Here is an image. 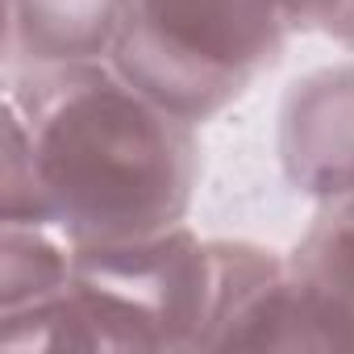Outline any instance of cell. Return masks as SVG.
<instances>
[{
	"label": "cell",
	"mask_w": 354,
	"mask_h": 354,
	"mask_svg": "<svg viewBox=\"0 0 354 354\" xmlns=\"http://www.w3.org/2000/svg\"><path fill=\"white\" fill-rule=\"evenodd\" d=\"M201 180L196 125L113 63L5 71L0 221L55 225L71 246L184 225Z\"/></svg>",
	"instance_id": "6da1fadb"
},
{
	"label": "cell",
	"mask_w": 354,
	"mask_h": 354,
	"mask_svg": "<svg viewBox=\"0 0 354 354\" xmlns=\"http://www.w3.org/2000/svg\"><path fill=\"white\" fill-rule=\"evenodd\" d=\"M288 263L304 283L333 350H354V205H321Z\"/></svg>",
	"instance_id": "8992f818"
},
{
	"label": "cell",
	"mask_w": 354,
	"mask_h": 354,
	"mask_svg": "<svg viewBox=\"0 0 354 354\" xmlns=\"http://www.w3.org/2000/svg\"><path fill=\"white\" fill-rule=\"evenodd\" d=\"M71 242L55 225L5 221L0 225V313L26 308L67 288Z\"/></svg>",
	"instance_id": "52a82bcc"
},
{
	"label": "cell",
	"mask_w": 354,
	"mask_h": 354,
	"mask_svg": "<svg viewBox=\"0 0 354 354\" xmlns=\"http://www.w3.org/2000/svg\"><path fill=\"white\" fill-rule=\"evenodd\" d=\"M129 0H5V71L109 63Z\"/></svg>",
	"instance_id": "5b68a950"
},
{
	"label": "cell",
	"mask_w": 354,
	"mask_h": 354,
	"mask_svg": "<svg viewBox=\"0 0 354 354\" xmlns=\"http://www.w3.org/2000/svg\"><path fill=\"white\" fill-rule=\"evenodd\" d=\"M67 288L92 308L109 350H201L213 242L175 225L133 242L75 246Z\"/></svg>",
	"instance_id": "3957f363"
},
{
	"label": "cell",
	"mask_w": 354,
	"mask_h": 354,
	"mask_svg": "<svg viewBox=\"0 0 354 354\" xmlns=\"http://www.w3.org/2000/svg\"><path fill=\"white\" fill-rule=\"evenodd\" d=\"M288 184L317 205H354V63L296 80L279 109Z\"/></svg>",
	"instance_id": "277c9868"
},
{
	"label": "cell",
	"mask_w": 354,
	"mask_h": 354,
	"mask_svg": "<svg viewBox=\"0 0 354 354\" xmlns=\"http://www.w3.org/2000/svg\"><path fill=\"white\" fill-rule=\"evenodd\" d=\"M288 34L279 0H129L109 63L167 113L205 125L279 63Z\"/></svg>",
	"instance_id": "7a4b0ae2"
}]
</instances>
